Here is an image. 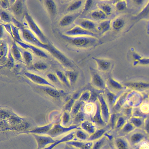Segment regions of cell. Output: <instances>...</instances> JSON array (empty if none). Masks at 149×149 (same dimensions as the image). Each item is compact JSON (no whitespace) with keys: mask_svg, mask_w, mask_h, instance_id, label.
<instances>
[{"mask_svg":"<svg viewBox=\"0 0 149 149\" xmlns=\"http://www.w3.org/2000/svg\"><path fill=\"white\" fill-rule=\"evenodd\" d=\"M25 18L27 21L28 25L31 30L35 33L37 36L39 38L40 41L43 43H45L46 42V39L45 36L42 33V31L34 22V20L31 16L28 14H26L25 15Z\"/></svg>","mask_w":149,"mask_h":149,"instance_id":"6","label":"cell"},{"mask_svg":"<svg viewBox=\"0 0 149 149\" xmlns=\"http://www.w3.org/2000/svg\"><path fill=\"white\" fill-rule=\"evenodd\" d=\"M93 1H86L85 3L84 8V11H86L88 10L93 5Z\"/></svg>","mask_w":149,"mask_h":149,"instance_id":"59","label":"cell"},{"mask_svg":"<svg viewBox=\"0 0 149 149\" xmlns=\"http://www.w3.org/2000/svg\"><path fill=\"white\" fill-rule=\"evenodd\" d=\"M13 10L15 14L17 15H20L22 14L23 10V5L21 1H16V2L13 5Z\"/></svg>","mask_w":149,"mask_h":149,"instance_id":"35","label":"cell"},{"mask_svg":"<svg viewBox=\"0 0 149 149\" xmlns=\"http://www.w3.org/2000/svg\"><path fill=\"white\" fill-rule=\"evenodd\" d=\"M145 130L147 134H149V119L148 118H146L144 121Z\"/></svg>","mask_w":149,"mask_h":149,"instance_id":"60","label":"cell"},{"mask_svg":"<svg viewBox=\"0 0 149 149\" xmlns=\"http://www.w3.org/2000/svg\"><path fill=\"white\" fill-rule=\"evenodd\" d=\"M78 14L68 15L63 17L60 22L61 26H65L70 25L78 16Z\"/></svg>","mask_w":149,"mask_h":149,"instance_id":"28","label":"cell"},{"mask_svg":"<svg viewBox=\"0 0 149 149\" xmlns=\"http://www.w3.org/2000/svg\"><path fill=\"white\" fill-rule=\"evenodd\" d=\"M81 128L90 135L95 132L97 129L96 126L92 122L87 120L84 121L81 123Z\"/></svg>","mask_w":149,"mask_h":149,"instance_id":"19","label":"cell"},{"mask_svg":"<svg viewBox=\"0 0 149 149\" xmlns=\"http://www.w3.org/2000/svg\"><path fill=\"white\" fill-rule=\"evenodd\" d=\"M106 143V136H104L100 139L96 141L95 143L93 144V149H100L103 147L104 143Z\"/></svg>","mask_w":149,"mask_h":149,"instance_id":"41","label":"cell"},{"mask_svg":"<svg viewBox=\"0 0 149 149\" xmlns=\"http://www.w3.org/2000/svg\"><path fill=\"white\" fill-rule=\"evenodd\" d=\"M65 34L68 36H88L97 37V34L84 29L79 26H76L72 28L70 30L65 32Z\"/></svg>","mask_w":149,"mask_h":149,"instance_id":"5","label":"cell"},{"mask_svg":"<svg viewBox=\"0 0 149 149\" xmlns=\"http://www.w3.org/2000/svg\"><path fill=\"white\" fill-rule=\"evenodd\" d=\"M149 15V3H148L146 7L140 12L139 14L135 17V19H138L143 18H146L147 17H148Z\"/></svg>","mask_w":149,"mask_h":149,"instance_id":"43","label":"cell"},{"mask_svg":"<svg viewBox=\"0 0 149 149\" xmlns=\"http://www.w3.org/2000/svg\"><path fill=\"white\" fill-rule=\"evenodd\" d=\"M56 74L57 77L59 81L65 84L68 87L70 86V84L69 83L67 77L64 73L60 71H58L56 73Z\"/></svg>","mask_w":149,"mask_h":149,"instance_id":"39","label":"cell"},{"mask_svg":"<svg viewBox=\"0 0 149 149\" xmlns=\"http://www.w3.org/2000/svg\"><path fill=\"white\" fill-rule=\"evenodd\" d=\"M79 26L86 30H92L95 29V24L93 21L87 19H84L79 21Z\"/></svg>","mask_w":149,"mask_h":149,"instance_id":"26","label":"cell"},{"mask_svg":"<svg viewBox=\"0 0 149 149\" xmlns=\"http://www.w3.org/2000/svg\"><path fill=\"white\" fill-rule=\"evenodd\" d=\"M24 59L26 63L29 64L31 63L33 60L32 56L30 52L27 51L24 52L23 54Z\"/></svg>","mask_w":149,"mask_h":149,"instance_id":"50","label":"cell"},{"mask_svg":"<svg viewBox=\"0 0 149 149\" xmlns=\"http://www.w3.org/2000/svg\"><path fill=\"white\" fill-rule=\"evenodd\" d=\"M82 1H74L71 4L68 8V10L70 11H74L79 9L81 6Z\"/></svg>","mask_w":149,"mask_h":149,"instance_id":"44","label":"cell"},{"mask_svg":"<svg viewBox=\"0 0 149 149\" xmlns=\"http://www.w3.org/2000/svg\"><path fill=\"white\" fill-rule=\"evenodd\" d=\"M111 26V21L109 20H104L102 21L97 26V29L101 33H104L109 30Z\"/></svg>","mask_w":149,"mask_h":149,"instance_id":"27","label":"cell"},{"mask_svg":"<svg viewBox=\"0 0 149 149\" xmlns=\"http://www.w3.org/2000/svg\"><path fill=\"white\" fill-rule=\"evenodd\" d=\"M140 110L143 113V114L148 113L149 106L148 104L143 103L141 104Z\"/></svg>","mask_w":149,"mask_h":149,"instance_id":"56","label":"cell"},{"mask_svg":"<svg viewBox=\"0 0 149 149\" xmlns=\"http://www.w3.org/2000/svg\"><path fill=\"white\" fill-rule=\"evenodd\" d=\"M94 106H93V104L89 103L86 105L85 108V110L86 113L88 114L91 113L93 112V111H95V108Z\"/></svg>","mask_w":149,"mask_h":149,"instance_id":"55","label":"cell"},{"mask_svg":"<svg viewBox=\"0 0 149 149\" xmlns=\"http://www.w3.org/2000/svg\"><path fill=\"white\" fill-rule=\"evenodd\" d=\"M108 86L110 88L114 91H123L126 88V86L117 81L112 78H109L107 79Z\"/></svg>","mask_w":149,"mask_h":149,"instance_id":"20","label":"cell"},{"mask_svg":"<svg viewBox=\"0 0 149 149\" xmlns=\"http://www.w3.org/2000/svg\"><path fill=\"white\" fill-rule=\"evenodd\" d=\"M105 93H106V95L108 102L113 107L114 106L118 98L122 94V93H119L116 94L109 89H106L105 90Z\"/></svg>","mask_w":149,"mask_h":149,"instance_id":"23","label":"cell"},{"mask_svg":"<svg viewBox=\"0 0 149 149\" xmlns=\"http://www.w3.org/2000/svg\"><path fill=\"white\" fill-rule=\"evenodd\" d=\"M95 109L94 114L92 117V122L100 128L104 127L107 125V124L105 123L102 119L100 108V106L97 99L95 102Z\"/></svg>","mask_w":149,"mask_h":149,"instance_id":"7","label":"cell"},{"mask_svg":"<svg viewBox=\"0 0 149 149\" xmlns=\"http://www.w3.org/2000/svg\"><path fill=\"white\" fill-rule=\"evenodd\" d=\"M109 128H110L109 125H108L107 126V125L104 127L97 129L95 132L90 135L86 141L93 142L94 141L97 140L103 136Z\"/></svg>","mask_w":149,"mask_h":149,"instance_id":"12","label":"cell"},{"mask_svg":"<svg viewBox=\"0 0 149 149\" xmlns=\"http://www.w3.org/2000/svg\"><path fill=\"white\" fill-rule=\"evenodd\" d=\"M34 67L36 69L38 70H44L47 68V65L42 62H37L34 65Z\"/></svg>","mask_w":149,"mask_h":149,"instance_id":"52","label":"cell"},{"mask_svg":"<svg viewBox=\"0 0 149 149\" xmlns=\"http://www.w3.org/2000/svg\"><path fill=\"white\" fill-rule=\"evenodd\" d=\"M7 52V47L5 43L4 42H1V52H0V54H1V58H3L4 57L6 56Z\"/></svg>","mask_w":149,"mask_h":149,"instance_id":"51","label":"cell"},{"mask_svg":"<svg viewBox=\"0 0 149 149\" xmlns=\"http://www.w3.org/2000/svg\"><path fill=\"white\" fill-rule=\"evenodd\" d=\"M75 131H72L70 133V134H68V135L65 136L63 137V138L61 139L58 140V141H56L55 142L52 144L49 147L46 148V149H52L53 148L55 147V146H57L58 144H60L62 143L63 142H67L70 141H72L74 139V136H75Z\"/></svg>","mask_w":149,"mask_h":149,"instance_id":"22","label":"cell"},{"mask_svg":"<svg viewBox=\"0 0 149 149\" xmlns=\"http://www.w3.org/2000/svg\"><path fill=\"white\" fill-rule=\"evenodd\" d=\"M24 74L29 79L34 83L41 86H49L56 88L54 85L52 84L46 79L39 76L29 72H25Z\"/></svg>","mask_w":149,"mask_h":149,"instance_id":"10","label":"cell"},{"mask_svg":"<svg viewBox=\"0 0 149 149\" xmlns=\"http://www.w3.org/2000/svg\"><path fill=\"white\" fill-rule=\"evenodd\" d=\"M47 9L50 15H54L56 12V7L55 3L52 1H45Z\"/></svg>","mask_w":149,"mask_h":149,"instance_id":"32","label":"cell"},{"mask_svg":"<svg viewBox=\"0 0 149 149\" xmlns=\"http://www.w3.org/2000/svg\"><path fill=\"white\" fill-rule=\"evenodd\" d=\"M134 56L136 59L142 65H147L148 64V58H141L137 54L134 55Z\"/></svg>","mask_w":149,"mask_h":149,"instance_id":"53","label":"cell"},{"mask_svg":"<svg viewBox=\"0 0 149 149\" xmlns=\"http://www.w3.org/2000/svg\"><path fill=\"white\" fill-rule=\"evenodd\" d=\"M66 144L69 146H72L80 149H91L92 148L93 142V141H87L82 142L78 141H70L66 142Z\"/></svg>","mask_w":149,"mask_h":149,"instance_id":"18","label":"cell"},{"mask_svg":"<svg viewBox=\"0 0 149 149\" xmlns=\"http://www.w3.org/2000/svg\"><path fill=\"white\" fill-rule=\"evenodd\" d=\"M135 129V126L129 121H126L125 123L120 130L122 134H128L134 131Z\"/></svg>","mask_w":149,"mask_h":149,"instance_id":"29","label":"cell"},{"mask_svg":"<svg viewBox=\"0 0 149 149\" xmlns=\"http://www.w3.org/2000/svg\"><path fill=\"white\" fill-rule=\"evenodd\" d=\"M91 82L93 86L99 90H106V85L102 77L98 73L93 71L91 74Z\"/></svg>","mask_w":149,"mask_h":149,"instance_id":"11","label":"cell"},{"mask_svg":"<svg viewBox=\"0 0 149 149\" xmlns=\"http://www.w3.org/2000/svg\"><path fill=\"white\" fill-rule=\"evenodd\" d=\"M22 35L25 41L47 50L63 65H66L68 62V58L60 51L51 45L43 43L39 39H37L30 30L23 29L22 30Z\"/></svg>","mask_w":149,"mask_h":149,"instance_id":"1","label":"cell"},{"mask_svg":"<svg viewBox=\"0 0 149 149\" xmlns=\"http://www.w3.org/2000/svg\"><path fill=\"white\" fill-rule=\"evenodd\" d=\"M32 135L36 141L38 149L44 148L48 145L52 144L56 141L49 136H45L36 134H32Z\"/></svg>","mask_w":149,"mask_h":149,"instance_id":"9","label":"cell"},{"mask_svg":"<svg viewBox=\"0 0 149 149\" xmlns=\"http://www.w3.org/2000/svg\"><path fill=\"white\" fill-rule=\"evenodd\" d=\"M83 103V102L78 100L74 102L70 112L71 116L74 117L76 114L79 112Z\"/></svg>","mask_w":149,"mask_h":149,"instance_id":"34","label":"cell"},{"mask_svg":"<svg viewBox=\"0 0 149 149\" xmlns=\"http://www.w3.org/2000/svg\"><path fill=\"white\" fill-rule=\"evenodd\" d=\"M75 136L78 139L81 141H87L90 135L84 130L81 129L77 130L75 132Z\"/></svg>","mask_w":149,"mask_h":149,"instance_id":"37","label":"cell"},{"mask_svg":"<svg viewBox=\"0 0 149 149\" xmlns=\"http://www.w3.org/2000/svg\"><path fill=\"white\" fill-rule=\"evenodd\" d=\"M148 143H147V142H143V143L141 144V147H140L139 148L142 149H148Z\"/></svg>","mask_w":149,"mask_h":149,"instance_id":"62","label":"cell"},{"mask_svg":"<svg viewBox=\"0 0 149 149\" xmlns=\"http://www.w3.org/2000/svg\"><path fill=\"white\" fill-rule=\"evenodd\" d=\"M142 100V96L137 92H129L126 103L132 107L140 106Z\"/></svg>","mask_w":149,"mask_h":149,"instance_id":"8","label":"cell"},{"mask_svg":"<svg viewBox=\"0 0 149 149\" xmlns=\"http://www.w3.org/2000/svg\"><path fill=\"white\" fill-rule=\"evenodd\" d=\"M54 122H52L46 125L37 127L33 130L20 133V134H47L54 126Z\"/></svg>","mask_w":149,"mask_h":149,"instance_id":"14","label":"cell"},{"mask_svg":"<svg viewBox=\"0 0 149 149\" xmlns=\"http://www.w3.org/2000/svg\"><path fill=\"white\" fill-rule=\"evenodd\" d=\"M126 87L134 90H147L149 89L148 82H126L124 84Z\"/></svg>","mask_w":149,"mask_h":149,"instance_id":"17","label":"cell"},{"mask_svg":"<svg viewBox=\"0 0 149 149\" xmlns=\"http://www.w3.org/2000/svg\"><path fill=\"white\" fill-rule=\"evenodd\" d=\"M126 122V120L123 117L119 116L117 118L116 122L114 128L120 130Z\"/></svg>","mask_w":149,"mask_h":149,"instance_id":"45","label":"cell"},{"mask_svg":"<svg viewBox=\"0 0 149 149\" xmlns=\"http://www.w3.org/2000/svg\"><path fill=\"white\" fill-rule=\"evenodd\" d=\"M129 93V92H127L124 93L123 94L122 93L121 94L117 100L114 106H113L114 109L116 110H119L121 108L123 107V105L125 104Z\"/></svg>","mask_w":149,"mask_h":149,"instance_id":"24","label":"cell"},{"mask_svg":"<svg viewBox=\"0 0 149 149\" xmlns=\"http://www.w3.org/2000/svg\"><path fill=\"white\" fill-rule=\"evenodd\" d=\"M93 59L96 62L98 68L100 71L106 72L110 70L111 63L109 60L97 58H93Z\"/></svg>","mask_w":149,"mask_h":149,"instance_id":"15","label":"cell"},{"mask_svg":"<svg viewBox=\"0 0 149 149\" xmlns=\"http://www.w3.org/2000/svg\"><path fill=\"white\" fill-rule=\"evenodd\" d=\"M38 88L43 90L47 94L50 96L54 98H58L60 97L61 93L54 88L50 86H39Z\"/></svg>","mask_w":149,"mask_h":149,"instance_id":"21","label":"cell"},{"mask_svg":"<svg viewBox=\"0 0 149 149\" xmlns=\"http://www.w3.org/2000/svg\"><path fill=\"white\" fill-rule=\"evenodd\" d=\"M65 74L70 85H72L76 81L78 77L77 73L72 71H66L65 72Z\"/></svg>","mask_w":149,"mask_h":149,"instance_id":"30","label":"cell"},{"mask_svg":"<svg viewBox=\"0 0 149 149\" xmlns=\"http://www.w3.org/2000/svg\"><path fill=\"white\" fill-rule=\"evenodd\" d=\"M125 24V21L122 19L117 18L113 22V27L116 30H119L123 27Z\"/></svg>","mask_w":149,"mask_h":149,"instance_id":"36","label":"cell"},{"mask_svg":"<svg viewBox=\"0 0 149 149\" xmlns=\"http://www.w3.org/2000/svg\"><path fill=\"white\" fill-rule=\"evenodd\" d=\"M74 122L75 123H81L84 120L85 115L84 113L82 111H79L74 116Z\"/></svg>","mask_w":149,"mask_h":149,"instance_id":"46","label":"cell"},{"mask_svg":"<svg viewBox=\"0 0 149 149\" xmlns=\"http://www.w3.org/2000/svg\"><path fill=\"white\" fill-rule=\"evenodd\" d=\"M91 93L90 91H86L84 92L80 95L78 100L83 102H88L91 99Z\"/></svg>","mask_w":149,"mask_h":149,"instance_id":"42","label":"cell"},{"mask_svg":"<svg viewBox=\"0 0 149 149\" xmlns=\"http://www.w3.org/2000/svg\"><path fill=\"white\" fill-rule=\"evenodd\" d=\"M98 7L106 15H109L112 12V9L111 6L106 3H100L98 5Z\"/></svg>","mask_w":149,"mask_h":149,"instance_id":"38","label":"cell"},{"mask_svg":"<svg viewBox=\"0 0 149 149\" xmlns=\"http://www.w3.org/2000/svg\"><path fill=\"white\" fill-rule=\"evenodd\" d=\"M81 129V127H78L77 125H72L66 127V126L61 125L59 124H56L53 126L47 135H48L52 138H54L65 133L69 132L71 130H79Z\"/></svg>","mask_w":149,"mask_h":149,"instance_id":"3","label":"cell"},{"mask_svg":"<svg viewBox=\"0 0 149 149\" xmlns=\"http://www.w3.org/2000/svg\"><path fill=\"white\" fill-rule=\"evenodd\" d=\"M12 52L15 58L18 60H21V55L17 47L15 45H13L12 47Z\"/></svg>","mask_w":149,"mask_h":149,"instance_id":"47","label":"cell"},{"mask_svg":"<svg viewBox=\"0 0 149 149\" xmlns=\"http://www.w3.org/2000/svg\"><path fill=\"white\" fill-rule=\"evenodd\" d=\"M9 122L12 125L19 124L23 121V120L15 116H11L9 118Z\"/></svg>","mask_w":149,"mask_h":149,"instance_id":"48","label":"cell"},{"mask_svg":"<svg viewBox=\"0 0 149 149\" xmlns=\"http://www.w3.org/2000/svg\"><path fill=\"white\" fill-rule=\"evenodd\" d=\"M126 3L125 1H118L116 5V7L119 11L124 10L126 7Z\"/></svg>","mask_w":149,"mask_h":149,"instance_id":"49","label":"cell"},{"mask_svg":"<svg viewBox=\"0 0 149 149\" xmlns=\"http://www.w3.org/2000/svg\"><path fill=\"white\" fill-rule=\"evenodd\" d=\"M130 144L127 140L123 137L117 138L114 141V145L116 148L118 149L129 148Z\"/></svg>","mask_w":149,"mask_h":149,"instance_id":"25","label":"cell"},{"mask_svg":"<svg viewBox=\"0 0 149 149\" xmlns=\"http://www.w3.org/2000/svg\"><path fill=\"white\" fill-rule=\"evenodd\" d=\"M75 102H74V98L69 100V102H68V103L66 104V106H65V111H68L70 112L71 111L73 105H74Z\"/></svg>","mask_w":149,"mask_h":149,"instance_id":"54","label":"cell"},{"mask_svg":"<svg viewBox=\"0 0 149 149\" xmlns=\"http://www.w3.org/2000/svg\"><path fill=\"white\" fill-rule=\"evenodd\" d=\"M1 5L3 8L4 9L7 8L9 6L8 1H1Z\"/></svg>","mask_w":149,"mask_h":149,"instance_id":"61","label":"cell"},{"mask_svg":"<svg viewBox=\"0 0 149 149\" xmlns=\"http://www.w3.org/2000/svg\"><path fill=\"white\" fill-rule=\"evenodd\" d=\"M129 121L136 128H139L143 125V122L140 117L131 116Z\"/></svg>","mask_w":149,"mask_h":149,"instance_id":"33","label":"cell"},{"mask_svg":"<svg viewBox=\"0 0 149 149\" xmlns=\"http://www.w3.org/2000/svg\"><path fill=\"white\" fill-rule=\"evenodd\" d=\"M145 135L141 132H136L132 133L130 136L128 140L129 143L132 145H136L141 143L144 139Z\"/></svg>","mask_w":149,"mask_h":149,"instance_id":"16","label":"cell"},{"mask_svg":"<svg viewBox=\"0 0 149 149\" xmlns=\"http://www.w3.org/2000/svg\"><path fill=\"white\" fill-rule=\"evenodd\" d=\"M17 43L20 46L25 49H30V50L32 51L34 54H36L37 55L42 58H48L47 56L45 54L44 52L42 51L40 49H38V48L33 45L27 44L24 42H21V41H16Z\"/></svg>","mask_w":149,"mask_h":149,"instance_id":"13","label":"cell"},{"mask_svg":"<svg viewBox=\"0 0 149 149\" xmlns=\"http://www.w3.org/2000/svg\"><path fill=\"white\" fill-rule=\"evenodd\" d=\"M71 116V115L69 112L66 111L64 112L62 116V125L64 126H67L70 123Z\"/></svg>","mask_w":149,"mask_h":149,"instance_id":"40","label":"cell"},{"mask_svg":"<svg viewBox=\"0 0 149 149\" xmlns=\"http://www.w3.org/2000/svg\"><path fill=\"white\" fill-rule=\"evenodd\" d=\"M91 16L93 18L97 20H105L107 18V15L100 9L92 12Z\"/></svg>","mask_w":149,"mask_h":149,"instance_id":"31","label":"cell"},{"mask_svg":"<svg viewBox=\"0 0 149 149\" xmlns=\"http://www.w3.org/2000/svg\"><path fill=\"white\" fill-rule=\"evenodd\" d=\"M1 18L3 20L9 22L10 21V18L9 16L7 14V13L3 11L1 13Z\"/></svg>","mask_w":149,"mask_h":149,"instance_id":"58","label":"cell"},{"mask_svg":"<svg viewBox=\"0 0 149 149\" xmlns=\"http://www.w3.org/2000/svg\"><path fill=\"white\" fill-rule=\"evenodd\" d=\"M97 98L99 102L102 119L105 123L108 124L111 114L107 101L102 94L97 95Z\"/></svg>","mask_w":149,"mask_h":149,"instance_id":"4","label":"cell"},{"mask_svg":"<svg viewBox=\"0 0 149 149\" xmlns=\"http://www.w3.org/2000/svg\"><path fill=\"white\" fill-rule=\"evenodd\" d=\"M134 2L135 3H136L138 5H140L142 3V2H143V1H134Z\"/></svg>","mask_w":149,"mask_h":149,"instance_id":"63","label":"cell"},{"mask_svg":"<svg viewBox=\"0 0 149 149\" xmlns=\"http://www.w3.org/2000/svg\"><path fill=\"white\" fill-rule=\"evenodd\" d=\"M62 37L74 46L80 47H87L93 46L97 42L95 37L81 36L71 37L67 36H62Z\"/></svg>","mask_w":149,"mask_h":149,"instance_id":"2","label":"cell"},{"mask_svg":"<svg viewBox=\"0 0 149 149\" xmlns=\"http://www.w3.org/2000/svg\"><path fill=\"white\" fill-rule=\"evenodd\" d=\"M47 77L51 81L54 82V83H58L59 80L57 77L52 73L47 74Z\"/></svg>","mask_w":149,"mask_h":149,"instance_id":"57","label":"cell"}]
</instances>
